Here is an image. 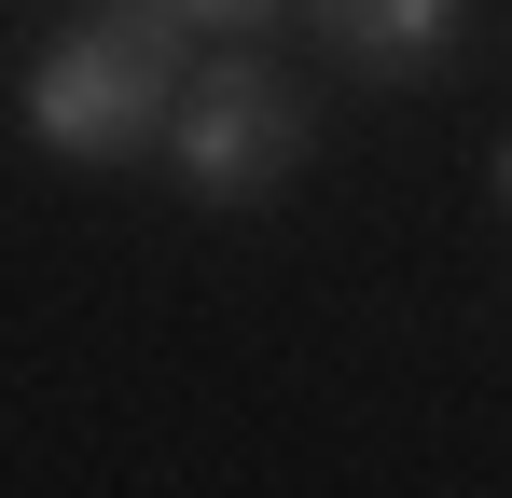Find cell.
<instances>
[{
    "label": "cell",
    "instance_id": "1",
    "mask_svg": "<svg viewBox=\"0 0 512 498\" xmlns=\"http://www.w3.org/2000/svg\"><path fill=\"white\" fill-rule=\"evenodd\" d=\"M180 83H194V28L153 14V0H111L84 28H56L42 42V70H28V139L70 166H125L153 153L180 125Z\"/></svg>",
    "mask_w": 512,
    "mask_h": 498
},
{
    "label": "cell",
    "instance_id": "2",
    "mask_svg": "<svg viewBox=\"0 0 512 498\" xmlns=\"http://www.w3.org/2000/svg\"><path fill=\"white\" fill-rule=\"evenodd\" d=\"M167 139H180V166H194L208 208H263V194L305 166V97L263 70V56H194Z\"/></svg>",
    "mask_w": 512,
    "mask_h": 498
},
{
    "label": "cell",
    "instance_id": "5",
    "mask_svg": "<svg viewBox=\"0 0 512 498\" xmlns=\"http://www.w3.org/2000/svg\"><path fill=\"white\" fill-rule=\"evenodd\" d=\"M499 194H512V153H499Z\"/></svg>",
    "mask_w": 512,
    "mask_h": 498
},
{
    "label": "cell",
    "instance_id": "4",
    "mask_svg": "<svg viewBox=\"0 0 512 498\" xmlns=\"http://www.w3.org/2000/svg\"><path fill=\"white\" fill-rule=\"evenodd\" d=\"M153 14H180V28H263L277 0H153Z\"/></svg>",
    "mask_w": 512,
    "mask_h": 498
},
{
    "label": "cell",
    "instance_id": "3",
    "mask_svg": "<svg viewBox=\"0 0 512 498\" xmlns=\"http://www.w3.org/2000/svg\"><path fill=\"white\" fill-rule=\"evenodd\" d=\"M319 28H333L346 70L402 83V70H429V56L457 42V0H319Z\"/></svg>",
    "mask_w": 512,
    "mask_h": 498
}]
</instances>
